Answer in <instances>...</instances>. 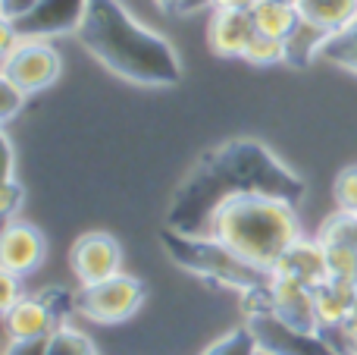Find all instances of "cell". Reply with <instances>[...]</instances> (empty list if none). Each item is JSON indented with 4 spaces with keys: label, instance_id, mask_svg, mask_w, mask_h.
<instances>
[{
    "label": "cell",
    "instance_id": "1",
    "mask_svg": "<svg viewBox=\"0 0 357 355\" xmlns=\"http://www.w3.org/2000/svg\"><path fill=\"white\" fill-rule=\"evenodd\" d=\"M75 35L100 66L126 82L169 88L182 79L176 48L160 31L138 22L119 0H88L85 19Z\"/></svg>",
    "mask_w": 357,
    "mask_h": 355
},
{
    "label": "cell",
    "instance_id": "2",
    "mask_svg": "<svg viewBox=\"0 0 357 355\" xmlns=\"http://www.w3.org/2000/svg\"><path fill=\"white\" fill-rule=\"evenodd\" d=\"M207 236L220 239L238 258L273 270L279 258L301 239L295 201L264 192H235L216 205Z\"/></svg>",
    "mask_w": 357,
    "mask_h": 355
},
{
    "label": "cell",
    "instance_id": "3",
    "mask_svg": "<svg viewBox=\"0 0 357 355\" xmlns=\"http://www.w3.org/2000/svg\"><path fill=\"white\" fill-rule=\"evenodd\" d=\"M163 245L173 255L176 264H182L185 270L197 277L216 280L222 287H232L238 293H251L260 289L270 277V270L257 268V264L238 258L232 249L220 242L213 236H185V233H163Z\"/></svg>",
    "mask_w": 357,
    "mask_h": 355
},
{
    "label": "cell",
    "instance_id": "4",
    "mask_svg": "<svg viewBox=\"0 0 357 355\" xmlns=\"http://www.w3.org/2000/svg\"><path fill=\"white\" fill-rule=\"evenodd\" d=\"M144 283L132 274H116L104 283L94 287H82L75 296V312L82 318H88L91 324H104V327H116L126 324L129 318H135L138 308L144 305Z\"/></svg>",
    "mask_w": 357,
    "mask_h": 355
},
{
    "label": "cell",
    "instance_id": "5",
    "mask_svg": "<svg viewBox=\"0 0 357 355\" xmlns=\"http://www.w3.org/2000/svg\"><path fill=\"white\" fill-rule=\"evenodd\" d=\"M63 73V57L44 38H19V44L13 50H6L0 57V75L10 79L16 88H22L25 94H38L44 88H50Z\"/></svg>",
    "mask_w": 357,
    "mask_h": 355
},
{
    "label": "cell",
    "instance_id": "6",
    "mask_svg": "<svg viewBox=\"0 0 357 355\" xmlns=\"http://www.w3.org/2000/svg\"><path fill=\"white\" fill-rule=\"evenodd\" d=\"M248 331L257 340L264 355H342L323 337V331H301V327L282 321L276 312L248 314Z\"/></svg>",
    "mask_w": 357,
    "mask_h": 355
},
{
    "label": "cell",
    "instance_id": "7",
    "mask_svg": "<svg viewBox=\"0 0 357 355\" xmlns=\"http://www.w3.org/2000/svg\"><path fill=\"white\" fill-rule=\"evenodd\" d=\"M69 270L82 287H94L123 274V245L110 233H82L69 249Z\"/></svg>",
    "mask_w": 357,
    "mask_h": 355
},
{
    "label": "cell",
    "instance_id": "8",
    "mask_svg": "<svg viewBox=\"0 0 357 355\" xmlns=\"http://www.w3.org/2000/svg\"><path fill=\"white\" fill-rule=\"evenodd\" d=\"M47 258V239L35 224L25 220H6L3 233H0V270L16 277H29Z\"/></svg>",
    "mask_w": 357,
    "mask_h": 355
},
{
    "label": "cell",
    "instance_id": "9",
    "mask_svg": "<svg viewBox=\"0 0 357 355\" xmlns=\"http://www.w3.org/2000/svg\"><path fill=\"white\" fill-rule=\"evenodd\" d=\"M88 0H38V6L25 19H19L13 29L19 38H44L50 41L54 35H69L79 31L85 19Z\"/></svg>",
    "mask_w": 357,
    "mask_h": 355
},
{
    "label": "cell",
    "instance_id": "10",
    "mask_svg": "<svg viewBox=\"0 0 357 355\" xmlns=\"http://www.w3.org/2000/svg\"><path fill=\"white\" fill-rule=\"evenodd\" d=\"M266 296H270V312H276L282 321L301 327V331H320L314 312V289L298 283L295 277L282 270H270L266 277Z\"/></svg>",
    "mask_w": 357,
    "mask_h": 355
},
{
    "label": "cell",
    "instance_id": "11",
    "mask_svg": "<svg viewBox=\"0 0 357 355\" xmlns=\"http://www.w3.org/2000/svg\"><path fill=\"white\" fill-rule=\"evenodd\" d=\"M254 35L257 29H254V16L248 10H210L207 44L216 57L241 60Z\"/></svg>",
    "mask_w": 357,
    "mask_h": 355
},
{
    "label": "cell",
    "instance_id": "12",
    "mask_svg": "<svg viewBox=\"0 0 357 355\" xmlns=\"http://www.w3.org/2000/svg\"><path fill=\"white\" fill-rule=\"evenodd\" d=\"M60 327L54 308L41 299V296H22L13 308L3 312V331L6 340H16V343H25V340H44Z\"/></svg>",
    "mask_w": 357,
    "mask_h": 355
},
{
    "label": "cell",
    "instance_id": "13",
    "mask_svg": "<svg viewBox=\"0 0 357 355\" xmlns=\"http://www.w3.org/2000/svg\"><path fill=\"white\" fill-rule=\"evenodd\" d=\"M273 270H282V274L295 277L298 283L310 289H320L323 283H329V261H326V249L317 242V236H301L291 242V249L279 258V264Z\"/></svg>",
    "mask_w": 357,
    "mask_h": 355
},
{
    "label": "cell",
    "instance_id": "14",
    "mask_svg": "<svg viewBox=\"0 0 357 355\" xmlns=\"http://www.w3.org/2000/svg\"><path fill=\"white\" fill-rule=\"evenodd\" d=\"M357 302V280H329L320 289H314V312H317V327L323 333H335L345 318L351 314Z\"/></svg>",
    "mask_w": 357,
    "mask_h": 355
},
{
    "label": "cell",
    "instance_id": "15",
    "mask_svg": "<svg viewBox=\"0 0 357 355\" xmlns=\"http://www.w3.org/2000/svg\"><path fill=\"white\" fill-rule=\"evenodd\" d=\"M298 13L304 22L329 31L345 29L351 19H357V0H298Z\"/></svg>",
    "mask_w": 357,
    "mask_h": 355
},
{
    "label": "cell",
    "instance_id": "16",
    "mask_svg": "<svg viewBox=\"0 0 357 355\" xmlns=\"http://www.w3.org/2000/svg\"><path fill=\"white\" fill-rule=\"evenodd\" d=\"M251 16H254V29H257L260 35L279 38V41H285V38L298 29V22H301L298 6L285 3V0H260L251 10Z\"/></svg>",
    "mask_w": 357,
    "mask_h": 355
},
{
    "label": "cell",
    "instance_id": "17",
    "mask_svg": "<svg viewBox=\"0 0 357 355\" xmlns=\"http://www.w3.org/2000/svg\"><path fill=\"white\" fill-rule=\"evenodd\" d=\"M317 60L329 63V66H339L345 73H354L357 75V19L345 25L339 31H329L320 44V54Z\"/></svg>",
    "mask_w": 357,
    "mask_h": 355
},
{
    "label": "cell",
    "instance_id": "18",
    "mask_svg": "<svg viewBox=\"0 0 357 355\" xmlns=\"http://www.w3.org/2000/svg\"><path fill=\"white\" fill-rule=\"evenodd\" d=\"M317 242L320 245H357V214L335 208L320 226H317Z\"/></svg>",
    "mask_w": 357,
    "mask_h": 355
},
{
    "label": "cell",
    "instance_id": "19",
    "mask_svg": "<svg viewBox=\"0 0 357 355\" xmlns=\"http://www.w3.org/2000/svg\"><path fill=\"white\" fill-rule=\"evenodd\" d=\"M47 355H98L94 343L85 337L82 331L69 324H60L50 337V346H47Z\"/></svg>",
    "mask_w": 357,
    "mask_h": 355
},
{
    "label": "cell",
    "instance_id": "20",
    "mask_svg": "<svg viewBox=\"0 0 357 355\" xmlns=\"http://www.w3.org/2000/svg\"><path fill=\"white\" fill-rule=\"evenodd\" d=\"M245 63H251V66H276V63H285V41H279V38H270V35H254L251 44H248L245 57H241Z\"/></svg>",
    "mask_w": 357,
    "mask_h": 355
},
{
    "label": "cell",
    "instance_id": "21",
    "mask_svg": "<svg viewBox=\"0 0 357 355\" xmlns=\"http://www.w3.org/2000/svg\"><path fill=\"white\" fill-rule=\"evenodd\" d=\"M201 355H260V349H257L254 333L248 331V327H241V331H232L222 340H216V343L207 346Z\"/></svg>",
    "mask_w": 357,
    "mask_h": 355
},
{
    "label": "cell",
    "instance_id": "22",
    "mask_svg": "<svg viewBox=\"0 0 357 355\" xmlns=\"http://www.w3.org/2000/svg\"><path fill=\"white\" fill-rule=\"evenodd\" d=\"M326 261H329V277H335V280H357V245H329Z\"/></svg>",
    "mask_w": 357,
    "mask_h": 355
},
{
    "label": "cell",
    "instance_id": "23",
    "mask_svg": "<svg viewBox=\"0 0 357 355\" xmlns=\"http://www.w3.org/2000/svg\"><path fill=\"white\" fill-rule=\"evenodd\" d=\"M333 198H335V208H339V211L357 214V164L345 167L339 176H335Z\"/></svg>",
    "mask_w": 357,
    "mask_h": 355
},
{
    "label": "cell",
    "instance_id": "24",
    "mask_svg": "<svg viewBox=\"0 0 357 355\" xmlns=\"http://www.w3.org/2000/svg\"><path fill=\"white\" fill-rule=\"evenodd\" d=\"M25 101H29V94H25L22 88L13 85L10 79H3V75H0V119H3V123H10V119L22 110Z\"/></svg>",
    "mask_w": 357,
    "mask_h": 355
},
{
    "label": "cell",
    "instance_id": "25",
    "mask_svg": "<svg viewBox=\"0 0 357 355\" xmlns=\"http://www.w3.org/2000/svg\"><path fill=\"white\" fill-rule=\"evenodd\" d=\"M22 296H25V293H22V277L0 270V314H3L6 308L16 305Z\"/></svg>",
    "mask_w": 357,
    "mask_h": 355
},
{
    "label": "cell",
    "instance_id": "26",
    "mask_svg": "<svg viewBox=\"0 0 357 355\" xmlns=\"http://www.w3.org/2000/svg\"><path fill=\"white\" fill-rule=\"evenodd\" d=\"M25 205V186H19V180H3V217L6 220H16L19 208Z\"/></svg>",
    "mask_w": 357,
    "mask_h": 355
},
{
    "label": "cell",
    "instance_id": "27",
    "mask_svg": "<svg viewBox=\"0 0 357 355\" xmlns=\"http://www.w3.org/2000/svg\"><path fill=\"white\" fill-rule=\"evenodd\" d=\"M38 6V0H0V22L16 25Z\"/></svg>",
    "mask_w": 357,
    "mask_h": 355
},
{
    "label": "cell",
    "instance_id": "28",
    "mask_svg": "<svg viewBox=\"0 0 357 355\" xmlns=\"http://www.w3.org/2000/svg\"><path fill=\"white\" fill-rule=\"evenodd\" d=\"M50 337H54V333H50ZM50 337H44V340H25V343H16V340H6V349H3V355H47Z\"/></svg>",
    "mask_w": 357,
    "mask_h": 355
},
{
    "label": "cell",
    "instance_id": "29",
    "mask_svg": "<svg viewBox=\"0 0 357 355\" xmlns=\"http://www.w3.org/2000/svg\"><path fill=\"white\" fill-rule=\"evenodd\" d=\"M3 154H6V173H3V180H16V154H13V142H10V136L3 132Z\"/></svg>",
    "mask_w": 357,
    "mask_h": 355
},
{
    "label": "cell",
    "instance_id": "30",
    "mask_svg": "<svg viewBox=\"0 0 357 355\" xmlns=\"http://www.w3.org/2000/svg\"><path fill=\"white\" fill-rule=\"evenodd\" d=\"M154 3H157V10L160 13H178L185 0H154Z\"/></svg>",
    "mask_w": 357,
    "mask_h": 355
},
{
    "label": "cell",
    "instance_id": "31",
    "mask_svg": "<svg viewBox=\"0 0 357 355\" xmlns=\"http://www.w3.org/2000/svg\"><path fill=\"white\" fill-rule=\"evenodd\" d=\"M285 3H298V0H285Z\"/></svg>",
    "mask_w": 357,
    "mask_h": 355
}]
</instances>
